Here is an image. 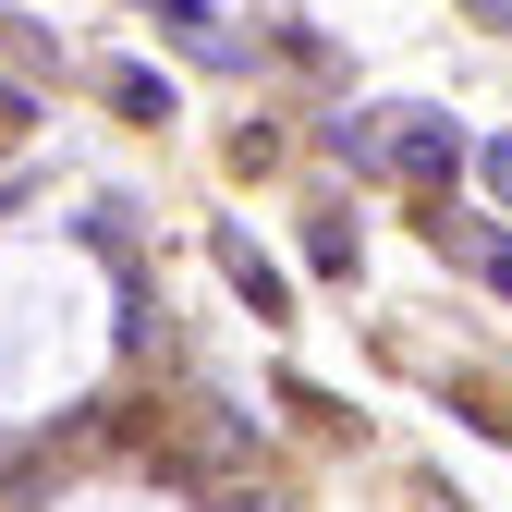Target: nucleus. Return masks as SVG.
I'll return each mask as SVG.
<instances>
[{"instance_id": "5", "label": "nucleus", "mask_w": 512, "mask_h": 512, "mask_svg": "<svg viewBox=\"0 0 512 512\" xmlns=\"http://www.w3.org/2000/svg\"><path fill=\"white\" fill-rule=\"evenodd\" d=\"M25 135H37V98H13V86H0V171L25 159Z\"/></svg>"}, {"instance_id": "8", "label": "nucleus", "mask_w": 512, "mask_h": 512, "mask_svg": "<svg viewBox=\"0 0 512 512\" xmlns=\"http://www.w3.org/2000/svg\"><path fill=\"white\" fill-rule=\"evenodd\" d=\"M464 13H488V25H512V0H464Z\"/></svg>"}, {"instance_id": "3", "label": "nucleus", "mask_w": 512, "mask_h": 512, "mask_svg": "<svg viewBox=\"0 0 512 512\" xmlns=\"http://www.w3.org/2000/svg\"><path fill=\"white\" fill-rule=\"evenodd\" d=\"M110 98L135 110V122H171V74H135V61H122V74H110Z\"/></svg>"}, {"instance_id": "2", "label": "nucleus", "mask_w": 512, "mask_h": 512, "mask_svg": "<svg viewBox=\"0 0 512 512\" xmlns=\"http://www.w3.org/2000/svg\"><path fill=\"white\" fill-rule=\"evenodd\" d=\"M220 269H232V293H244L256 317H281V305H293V293H281V269H269V256H256L244 232H220Z\"/></svg>"}, {"instance_id": "6", "label": "nucleus", "mask_w": 512, "mask_h": 512, "mask_svg": "<svg viewBox=\"0 0 512 512\" xmlns=\"http://www.w3.org/2000/svg\"><path fill=\"white\" fill-rule=\"evenodd\" d=\"M476 183H488V196L512 208V135H500V147H476Z\"/></svg>"}, {"instance_id": "7", "label": "nucleus", "mask_w": 512, "mask_h": 512, "mask_svg": "<svg viewBox=\"0 0 512 512\" xmlns=\"http://www.w3.org/2000/svg\"><path fill=\"white\" fill-rule=\"evenodd\" d=\"M476 269H488V281H500V293H512V244H476Z\"/></svg>"}, {"instance_id": "1", "label": "nucleus", "mask_w": 512, "mask_h": 512, "mask_svg": "<svg viewBox=\"0 0 512 512\" xmlns=\"http://www.w3.org/2000/svg\"><path fill=\"white\" fill-rule=\"evenodd\" d=\"M391 122H403V135H378V159H391L403 183H452V171H464V135H452L439 110H391Z\"/></svg>"}, {"instance_id": "4", "label": "nucleus", "mask_w": 512, "mask_h": 512, "mask_svg": "<svg viewBox=\"0 0 512 512\" xmlns=\"http://www.w3.org/2000/svg\"><path fill=\"white\" fill-rule=\"evenodd\" d=\"M305 256H317V269H330V281L354 269V232H342V208H330V220H305Z\"/></svg>"}]
</instances>
